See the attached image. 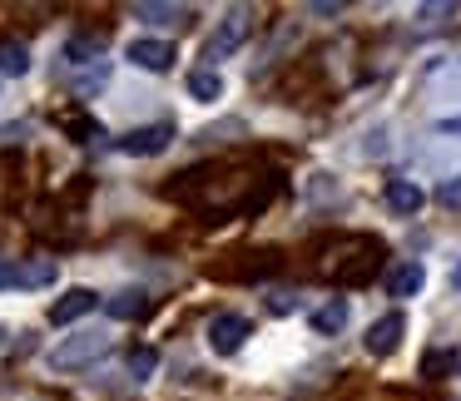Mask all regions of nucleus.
Wrapping results in <instances>:
<instances>
[{"instance_id": "obj_19", "label": "nucleus", "mask_w": 461, "mask_h": 401, "mask_svg": "<svg viewBox=\"0 0 461 401\" xmlns=\"http://www.w3.org/2000/svg\"><path fill=\"white\" fill-rule=\"evenodd\" d=\"M189 94H194L199 104H213V100L223 94V80H219L213 70H194V75H189Z\"/></svg>"}, {"instance_id": "obj_25", "label": "nucleus", "mask_w": 461, "mask_h": 401, "mask_svg": "<svg viewBox=\"0 0 461 401\" xmlns=\"http://www.w3.org/2000/svg\"><path fill=\"white\" fill-rule=\"evenodd\" d=\"M441 203H447V209H461V174L441 183Z\"/></svg>"}, {"instance_id": "obj_13", "label": "nucleus", "mask_w": 461, "mask_h": 401, "mask_svg": "<svg viewBox=\"0 0 461 401\" xmlns=\"http://www.w3.org/2000/svg\"><path fill=\"white\" fill-rule=\"evenodd\" d=\"M134 15H140V21H149V25H184L194 11H184V5H159V0H140V5H134Z\"/></svg>"}, {"instance_id": "obj_14", "label": "nucleus", "mask_w": 461, "mask_h": 401, "mask_svg": "<svg viewBox=\"0 0 461 401\" xmlns=\"http://www.w3.org/2000/svg\"><path fill=\"white\" fill-rule=\"evenodd\" d=\"M25 70H31V45L25 40H0V75L21 80Z\"/></svg>"}, {"instance_id": "obj_17", "label": "nucleus", "mask_w": 461, "mask_h": 401, "mask_svg": "<svg viewBox=\"0 0 461 401\" xmlns=\"http://www.w3.org/2000/svg\"><path fill=\"white\" fill-rule=\"evenodd\" d=\"M249 263H239V268H223L219 278H258V272H273L278 268V253H243Z\"/></svg>"}, {"instance_id": "obj_28", "label": "nucleus", "mask_w": 461, "mask_h": 401, "mask_svg": "<svg viewBox=\"0 0 461 401\" xmlns=\"http://www.w3.org/2000/svg\"><path fill=\"white\" fill-rule=\"evenodd\" d=\"M5 337H11V332H5V327H0V347H5Z\"/></svg>"}, {"instance_id": "obj_1", "label": "nucleus", "mask_w": 461, "mask_h": 401, "mask_svg": "<svg viewBox=\"0 0 461 401\" xmlns=\"http://www.w3.org/2000/svg\"><path fill=\"white\" fill-rule=\"evenodd\" d=\"M104 352H110V337H104V332H75V337H65L45 361H50L55 371H80V367H90V361H100Z\"/></svg>"}, {"instance_id": "obj_4", "label": "nucleus", "mask_w": 461, "mask_h": 401, "mask_svg": "<svg viewBox=\"0 0 461 401\" xmlns=\"http://www.w3.org/2000/svg\"><path fill=\"white\" fill-rule=\"evenodd\" d=\"M243 342H249V317H239V312H223V317L209 322V347L219 352V357H233Z\"/></svg>"}, {"instance_id": "obj_23", "label": "nucleus", "mask_w": 461, "mask_h": 401, "mask_svg": "<svg viewBox=\"0 0 461 401\" xmlns=\"http://www.w3.org/2000/svg\"><path fill=\"white\" fill-rule=\"evenodd\" d=\"M447 15H456L451 0H441V5H417V25H441Z\"/></svg>"}, {"instance_id": "obj_24", "label": "nucleus", "mask_w": 461, "mask_h": 401, "mask_svg": "<svg viewBox=\"0 0 461 401\" xmlns=\"http://www.w3.org/2000/svg\"><path fill=\"white\" fill-rule=\"evenodd\" d=\"M5 288H21V263H11V258H0V292Z\"/></svg>"}, {"instance_id": "obj_22", "label": "nucleus", "mask_w": 461, "mask_h": 401, "mask_svg": "<svg viewBox=\"0 0 461 401\" xmlns=\"http://www.w3.org/2000/svg\"><path fill=\"white\" fill-rule=\"evenodd\" d=\"M263 307H268L273 317H288V312L298 307V292H293V288H273V292H268V302H263Z\"/></svg>"}, {"instance_id": "obj_26", "label": "nucleus", "mask_w": 461, "mask_h": 401, "mask_svg": "<svg viewBox=\"0 0 461 401\" xmlns=\"http://www.w3.org/2000/svg\"><path fill=\"white\" fill-rule=\"evenodd\" d=\"M312 15H342V5H328V0H318V5H308Z\"/></svg>"}, {"instance_id": "obj_21", "label": "nucleus", "mask_w": 461, "mask_h": 401, "mask_svg": "<svg viewBox=\"0 0 461 401\" xmlns=\"http://www.w3.org/2000/svg\"><path fill=\"white\" fill-rule=\"evenodd\" d=\"M45 282H55V263L50 258H35L21 268V288H45Z\"/></svg>"}, {"instance_id": "obj_5", "label": "nucleus", "mask_w": 461, "mask_h": 401, "mask_svg": "<svg viewBox=\"0 0 461 401\" xmlns=\"http://www.w3.org/2000/svg\"><path fill=\"white\" fill-rule=\"evenodd\" d=\"M402 332H407V317H402V312H387V317H377V322L367 327L362 347H367L372 357H392V352L402 347Z\"/></svg>"}, {"instance_id": "obj_3", "label": "nucleus", "mask_w": 461, "mask_h": 401, "mask_svg": "<svg viewBox=\"0 0 461 401\" xmlns=\"http://www.w3.org/2000/svg\"><path fill=\"white\" fill-rule=\"evenodd\" d=\"M174 144V124H144V129H130L114 149L134 154V159H149V154H164Z\"/></svg>"}, {"instance_id": "obj_11", "label": "nucleus", "mask_w": 461, "mask_h": 401, "mask_svg": "<svg viewBox=\"0 0 461 401\" xmlns=\"http://www.w3.org/2000/svg\"><path fill=\"white\" fill-rule=\"evenodd\" d=\"M421 282H427V268H421V263H397V268L387 272V292H392V298H417Z\"/></svg>"}, {"instance_id": "obj_6", "label": "nucleus", "mask_w": 461, "mask_h": 401, "mask_svg": "<svg viewBox=\"0 0 461 401\" xmlns=\"http://www.w3.org/2000/svg\"><path fill=\"white\" fill-rule=\"evenodd\" d=\"M377 272H382V248L372 238H362V253L357 258H342L338 278H342V288H362V282H372Z\"/></svg>"}, {"instance_id": "obj_2", "label": "nucleus", "mask_w": 461, "mask_h": 401, "mask_svg": "<svg viewBox=\"0 0 461 401\" xmlns=\"http://www.w3.org/2000/svg\"><path fill=\"white\" fill-rule=\"evenodd\" d=\"M249 25H253L249 11H229V15H223V25L209 35V45H203V60H223V55H233L243 40H249Z\"/></svg>"}, {"instance_id": "obj_18", "label": "nucleus", "mask_w": 461, "mask_h": 401, "mask_svg": "<svg viewBox=\"0 0 461 401\" xmlns=\"http://www.w3.org/2000/svg\"><path fill=\"white\" fill-rule=\"evenodd\" d=\"M124 367H130V377H134V381H149L154 371H159V352H154V347H130Z\"/></svg>"}, {"instance_id": "obj_8", "label": "nucleus", "mask_w": 461, "mask_h": 401, "mask_svg": "<svg viewBox=\"0 0 461 401\" xmlns=\"http://www.w3.org/2000/svg\"><path fill=\"white\" fill-rule=\"evenodd\" d=\"M124 60H134L140 70H149V75H164V70H174V45L169 40H130V50H124Z\"/></svg>"}, {"instance_id": "obj_27", "label": "nucleus", "mask_w": 461, "mask_h": 401, "mask_svg": "<svg viewBox=\"0 0 461 401\" xmlns=\"http://www.w3.org/2000/svg\"><path fill=\"white\" fill-rule=\"evenodd\" d=\"M437 129H441V134H461V120H441Z\"/></svg>"}, {"instance_id": "obj_20", "label": "nucleus", "mask_w": 461, "mask_h": 401, "mask_svg": "<svg viewBox=\"0 0 461 401\" xmlns=\"http://www.w3.org/2000/svg\"><path fill=\"white\" fill-rule=\"evenodd\" d=\"M60 129L70 134L75 144H90V139H100V124H95L90 114H65V120H60Z\"/></svg>"}, {"instance_id": "obj_12", "label": "nucleus", "mask_w": 461, "mask_h": 401, "mask_svg": "<svg viewBox=\"0 0 461 401\" xmlns=\"http://www.w3.org/2000/svg\"><path fill=\"white\" fill-rule=\"evenodd\" d=\"M308 327L318 332V337H332V332H342V327H348V302H342V298L322 302V307L308 317Z\"/></svg>"}, {"instance_id": "obj_10", "label": "nucleus", "mask_w": 461, "mask_h": 401, "mask_svg": "<svg viewBox=\"0 0 461 401\" xmlns=\"http://www.w3.org/2000/svg\"><path fill=\"white\" fill-rule=\"evenodd\" d=\"M104 312H110L114 322H134V317L149 312V292H144V288H124V292H114V298L104 302Z\"/></svg>"}, {"instance_id": "obj_16", "label": "nucleus", "mask_w": 461, "mask_h": 401, "mask_svg": "<svg viewBox=\"0 0 461 401\" xmlns=\"http://www.w3.org/2000/svg\"><path fill=\"white\" fill-rule=\"evenodd\" d=\"M100 50H104L100 35H70V40H65V60H70V65H95V60H100Z\"/></svg>"}, {"instance_id": "obj_15", "label": "nucleus", "mask_w": 461, "mask_h": 401, "mask_svg": "<svg viewBox=\"0 0 461 401\" xmlns=\"http://www.w3.org/2000/svg\"><path fill=\"white\" fill-rule=\"evenodd\" d=\"M421 377L427 381H447L451 371H456V352H447V347H431V352H421Z\"/></svg>"}, {"instance_id": "obj_7", "label": "nucleus", "mask_w": 461, "mask_h": 401, "mask_svg": "<svg viewBox=\"0 0 461 401\" xmlns=\"http://www.w3.org/2000/svg\"><path fill=\"white\" fill-rule=\"evenodd\" d=\"M95 307H100V292L95 288H70L65 298L50 302V322L55 327H70V322H80L85 312H95Z\"/></svg>"}, {"instance_id": "obj_9", "label": "nucleus", "mask_w": 461, "mask_h": 401, "mask_svg": "<svg viewBox=\"0 0 461 401\" xmlns=\"http://www.w3.org/2000/svg\"><path fill=\"white\" fill-rule=\"evenodd\" d=\"M382 199H387L392 213H402V218H411V213H421V203H427V193H421V183L411 179H387V189H382Z\"/></svg>"}]
</instances>
